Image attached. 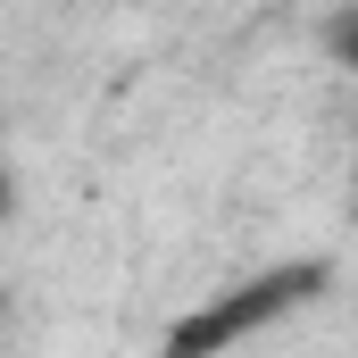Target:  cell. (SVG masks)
I'll list each match as a JSON object with an SVG mask.
<instances>
[{
    "instance_id": "obj_3",
    "label": "cell",
    "mask_w": 358,
    "mask_h": 358,
    "mask_svg": "<svg viewBox=\"0 0 358 358\" xmlns=\"http://www.w3.org/2000/svg\"><path fill=\"white\" fill-rule=\"evenodd\" d=\"M17 200H25V183H17V167H8V159H0V225L17 217Z\"/></svg>"
},
{
    "instance_id": "obj_1",
    "label": "cell",
    "mask_w": 358,
    "mask_h": 358,
    "mask_svg": "<svg viewBox=\"0 0 358 358\" xmlns=\"http://www.w3.org/2000/svg\"><path fill=\"white\" fill-rule=\"evenodd\" d=\"M317 283H325V267H275V275H259V283H234L225 300H208L176 342H167V358H217V350H234V342H250L259 325H275L283 308H300Z\"/></svg>"
},
{
    "instance_id": "obj_2",
    "label": "cell",
    "mask_w": 358,
    "mask_h": 358,
    "mask_svg": "<svg viewBox=\"0 0 358 358\" xmlns=\"http://www.w3.org/2000/svg\"><path fill=\"white\" fill-rule=\"evenodd\" d=\"M317 42H325V59H334V67L358 84V0H342V8L325 17V34H317Z\"/></svg>"
}]
</instances>
